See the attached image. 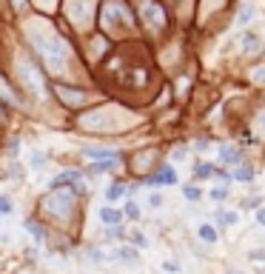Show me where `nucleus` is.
Returning a JSON list of instances; mask_svg holds the SVG:
<instances>
[{
  "mask_svg": "<svg viewBox=\"0 0 265 274\" xmlns=\"http://www.w3.org/2000/svg\"><path fill=\"white\" fill-rule=\"evenodd\" d=\"M248 260H251V263H262V260H265V249H257V252H248Z\"/></svg>",
  "mask_w": 265,
  "mask_h": 274,
  "instance_id": "21",
  "label": "nucleus"
},
{
  "mask_svg": "<svg viewBox=\"0 0 265 274\" xmlns=\"http://www.w3.org/2000/svg\"><path fill=\"white\" fill-rule=\"evenodd\" d=\"M120 169V160H97L89 166V174H97V172H117Z\"/></svg>",
  "mask_w": 265,
  "mask_h": 274,
  "instance_id": "5",
  "label": "nucleus"
},
{
  "mask_svg": "<svg viewBox=\"0 0 265 274\" xmlns=\"http://www.w3.org/2000/svg\"><path fill=\"white\" fill-rule=\"evenodd\" d=\"M100 220H103V223H108V226H117L123 220V214L117 209H111V206H103V209H100Z\"/></svg>",
  "mask_w": 265,
  "mask_h": 274,
  "instance_id": "8",
  "label": "nucleus"
},
{
  "mask_svg": "<svg viewBox=\"0 0 265 274\" xmlns=\"http://www.w3.org/2000/svg\"><path fill=\"white\" fill-rule=\"evenodd\" d=\"M220 163H225V166H240V163H243V154H240L237 146L222 143L220 146Z\"/></svg>",
  "mask_w": 265,
  "mask_h": 274,
  "instance_id": "3",
  "label": "nucleus"
},
{
  "mask_svg": "<svg viewBox=\"0 0 265 274\" xmlns=\"http://www.w3.org/2000/svg\"><path fill=\"white\" fill-rule=\"evenodd\" d=\"M231 174H234L237 183H251V180H254V169H248V166H237Z\"/></svg>",
  "mask_w": 265,
  "mask_h": 274,
  "instance_id": "10",
  "label": "nucleus"
},
{
  "mask_svg": "<svg viewBox=\"0 0 265 274\" xmlns=\"http://www.w3.org/2000/svg\"><path fill=\"white\" fill-rule=\"evenodd\" d=\"M254 15H257V6H254V3H245V6L237 12V23H240V26H248V23L254 20Z\"/></svg>",
  "mask_w": 265,
  "mask_h": 274,
  "instance_id": "6",
  "label": "nucleus"
},
{
  "mask_svg": "<svg viewBox=\"0 0 265 274\" xmlns=\"http://www.w3.org/2000/svg\"><path fill=\"white\" fill-rule=\"evenodd\" d=\"M9 152H12V154H17V152H20V140H17V137L12 140V143H9Z\"/></svg>",
  "mask_w": 265,
  "mask_h": 274,
  "instance_id": "26",
  "label": "nucleus"
},
{
  "mask_svg": "<svg viewBox=\"0 0 265 274\" xmlns=\"http://www.w3.org/2000/svg\"><path fill=\"white\" fill-rule=\"evenodd\" d=\"M177 183V172H174V166H163L157 174H151L149 180H145V186L149 188H160V186H174Z\"/></svg>",
  "mask_w": 265,
  "mask_h": 274,
  "instance_id": "2",
  "label": "nucleus"
},
{
  "mask_svg": "<svg viewBox=\"0 0 265 274\" xmlns=\"http://www.w3.org/2000/svg\"><path fill=\"white\" fill-rule=\"evenodd\" d=\"M259 197H251V200H243V209H257Z\"/></svg>",
  "mask_w": 265,
  "mask_h": 274,
  "instance_id": "24",
  "label": "nucleus"
},
{
  "mask_svg": "<svg viewBox=\"0 0 265 274\" xmlns=\"http://www.w3.org/2000/svg\"><path fill=\"white\" fill-rule=\"evenodd\" d=\"M257 223L265 226V209H257Z\"/></svg>",
  "mask_w": 265,
  "mask_h": 274,
  "instance_id": "27",
  "label": "nucleus"
},
{
  "mask_svg": "<svg viewBox=\"0 0 265 274\" xmlns=\"http://www.w3.org/2000/svg\"><path fill=\"white\" fill-rule=\"evenodd\" d=\"M123 214L129 217V220H140V206H137L134 200H129L126 203V209H123Z\"/></svg>",
  "mask_w": 265,
  "mask_h": 274,
  "instance_id": "16",
  "label": "nucleus"
},
{
  "mask_svg": "<svg viewBox=\"0 0 265 274\" xmlns=\"http://www.w3.org/2000/svg\"><path fill=\"white\" fill-rule=\"evenodd\" d=\"M29 166L35 169V172H40V169H46V154H43V152H32Z\"/></svg>",
  "mask_w": 265,
  "mask_h": 274,
  "instance_id": "15",
  "label": "nucleus"
},
{
  "mask_svg": "<svg viewBox=\"0 0 265 274\" xmlns=\"http://www.w3.org/2000/svg\"><path fill=\"white\" fill-rule=\"evenodd\" d=\"M131 240H134V243L140 245V249H145V245H149V243H145V237L140 234V231H134V234H131Z\"/></svg>",
  "mask_w": 265,
  "mask_h": 274,
  "instance_id": "23",
  "label": "nucleus"
},
{
  "mask_svg": "<svg viewBox=\"0 0 265 274\" xmlns=\"http://www.w3.org/2000/svg\"><path fill=\"white\" fill-rule=\"evenodd\" d=\"M217 220H220V226H237L240 223V214L237 211H217Z\"/></svg>",
  "mask_w": 265,
  "mask_h": 274,
  "instance_id": "11",
  "label": "nucleus"
},
{
  "mask_svg": "<svg viewBox=\"0 0 265 274\" xmlns=\"http://www.w3.org/2000/svg\"><path fill=\"white\" fill-rule=\"evenodd\" d=\"M66 186H74V191H86V183H83V174L69 169V172H60L57 177H51L49 188L51 191H57V188H66Z\"/></svg>",
  "mask_w": 265,
  "mask_h": 274,
  "instance_id": "1",
  "label": "nucleus"
},
{
  "mask_svg": "<svg viewBox=\"0 0 265 274\" xmlns=\"http://www.w3.org/2000/svg\"><path fill=\"white\" fill-rule=\"evenodd\" d=\"M83 154H86V157H100V160H117L120 157L117 149H94V146H83Z\"/></svg>",
  "mask_w": 265,
  "mask_h": 274,
  "instance_id": "4",
  "label": "nucleus"
},
{
  "mask_svg": "<svg viewBox=\"0 0 265 274\" xmlns=\"http://www.w3.org/2000/svg\"><path fill=\"white\" fill-rule=\"evenodd\" d=\"M228 274H237V271H228Z\"/></svg>",
  "mask_w": 265,
  "mask_h": 274,
  "instance_id": "29",
  "label": "nucleus"
},
{
  "mask_svg": "<svg viewBox=\"0 0 265 274\" xmlns=\"http://www.w3.org/2000/svg\"><path fill=\"white\" fill-rule=\"evenodd\" d=\"M197 237L202 240V243H217V240H220V231L214 229V226H200V229H197Z\"/></svg>",
  "mask_w": 265,
  "mask_h": 274,
  "instance_id": "7",
  "label": "nucleus"
},
{
  "mask_svg": "<svg viewBox=\"0 0 265 274\" xmlns=\"http://www.w3.org/2000/svg\"><path fill=\"white\" fill-rule=\"evenodd\" d=\"M163 268H165V271H174V274L180 271V266H177V263H171V260H165V263H163Z\"/></svg>",
  "mask_w": 265,
  "mask_h": 274,
  "instance_id": "25",
  "label": "nucleus"
},
{
  "mask_svg": "<svg viewBox=\"0 0 265 274\" xmlns=\"http://www.w3.org/2000/svg\"><path fill=\"white\" fill-rule=\"evenodd\" d=\"M26 231H29L32 237L37 240V243H43V237H46V234H43V229H40V226H37L35 220H26Z\"/></svg>",
  "mask_w": 265,
  "mask_h": 274,
  "instance_id": "13",
  "label": "nucleus"
},
{
  "mask_svg": "<svg viewBox=\"0 0 265 274\" xmlns=\"http://www.w3.org/2000/svg\"><path fill=\"white\" fill-rule=\"evenodd\" d=\"M211 174H217V169L211 166V163H202V166L194 169V177H200V180H205V177H211Z\"/></svg>",
  "mask_w": 265,
  "mask_h": 274,
  "instance_id": "14",
  "label": "nucleus"
},
{
  "mask_svg": "<svg viewBox=\"0 0 265 274\" xmlns=\"http://www.w3.org/2000/svg\"><path fill=\"white\" fill-rule=\"evenodd\" d=\"M120 237H126V231H123L120 226H111V229L106 231V240H120Z\"/></svg>",
  "mask_w": 265,
  "mask_h": 274,
  "instance_id": "18",
  "label": "nucleus"
},
{
  "mask_svg": "<svg viewBox=\"0 0 265 274\" xmlns=\"http://www.w3.org/2000/svg\"><path fill=\"white\" fill-rule=\"evenodd\" d=\"M117 263H134L137 260V249H131V245H123V249H117L114 252Z\"/></svg>",
  "mask_w": 265,
  "mask_h": 274,
  "instance_id": "9",
  "label": "nucleus"
},
{
  "mask_svg": "<svg viewBox=\"0 0 265 274\" xmlns=\"http://www.w3.org/2000/svg\"><path fill=\"white\" fill-rule=\"evenodd\" d=\"M183 197H186L188 203H197V200L202 197V191H200L197 186H186V188H183Z\"/></svg>",
  "mask_w": 265,
  "mask_h": 274,
  "instance_id": "17",
  "label": "nucleus"
},
{
  "mask_svg": "<svg viewBox=\"0 0 265 274\" xmlns=\"http://www.w3.org/2000/svg\"><path fill=\"white\" fill-rule=\"evenodd\" d=\"M259 274H265V268H259Z\"/></svg>",
  "mask_w": 265,
  "mask_h": 274,
  "instance_id": "28",
  "label": "nucleus"
},
{
  "mask_svg": "<svg viewBox=\"0 0 265 274\" xmlns=\"http://www.w3.org/2000/svg\"><path fill=\"white\" fill-rule=\"evenodd\" d=\"M228 197V186H222V188H211V200H225Z\"/></svg>",
  "mask_w": 265,
  "mask_h": 274,
  "instance_id": "19",
  "label": "nucleus"
},
{
  "mask_svg": "<svg viewBox=\"0 0 265 274\" xmlns=\"http://www.w3.org/2000/svg\"><path fill=\"white\" fill-rule=\"evenodd\" d=\"M149 206H151V209H160V206H163V197H160V195H151L149 197Z\"/></svg>",
  "mask_w": 265,
  "mask_h": 274,
  "instance_id": "22",
  "label": "nucleus"
},
{
  "mask_svg": "<svg viewBox=\"0 0 265 274\" xmlns=\"http://www.w3.org/2000/svg\"><path fill=\"white\" fill-rule=\"evenodd\" d=\"M123 195H126V188H123L120 183H114V186H108V188H106V200H108V203H114V200H120Z\"/></svg>",
  "mask_w": 265,
  "mask_h": 274,
  "instance_id": "12",
  "label": "nucleus"
},
{
  "mask_svg": "<svg viewBox=\"0 0 265 274\" xmlns=\"http://www.w3.org/2000/svg\"><path fill=\"white\" fill-rule=\"evenodd\" d=\"M12 209H15L12 200H9V197H0V214H12Z\"/></svg>",
  "mask_w": 265,
  "mask_h": 274,
  "instance_id": "20",
  "label": "nucleus"
}]
</instances>
